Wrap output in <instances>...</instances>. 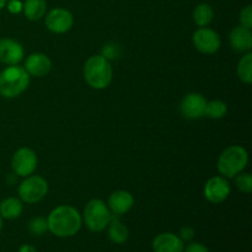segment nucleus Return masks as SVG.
<instances>
[{"label":"nucleus","mask_w":252,"mask_h":252,"mask_svg":"<svg viewBox=\"0 0 252 252\" xmlns=\"http://www.w3.org/2000/svg\"><path fill=\"white\" fill-rule=\"evenodd\" d=\"M48 230L58 238H70L80 230L83 219L80 213L71 206H58L47 218Z\"/></svg>","instance_id":"1"},{"label":"nucleus","mask_w":252,"mask_h":252,"mask_svg":"<svg viewBox=\"0 0 252 252\" xmlns=\"http://www.w3.org/2000/svg\"><path fill=\"white\" fill-rule=\"evenodd\" d=\"M112 75L113 71L110 61L101 54L90 57L84 65L85 81L89 84V86L96 90H102L107 88L112 81Z\"/></svg>","instance_id":"2"},{"label":"nucleus","mask_w":252,"mask_h":252,"mask_svg":"<svg viewBox=\"0 0 252 252\" xmlns=\"http://www.w3.org/2000/svg\"><path fill=\"white\" fill-rule=\"evenodd\" d=\"M30 84V75L24 66L9 65L0 73V95L14 98L21 95Z\"/></svg>","instance_id":"3"},{"label":"nucleus","mask_w":252,"mask_h":252,"mask_svg":"<svg viewBox=\"0 0 252 252\" xmlns=\"http://www.w3.org/2000/svg\"><path fill=\"white\" fill-rule=\"evenodd\" d=\"M249 161V155L245 148L240 145L228 147L218 159V171L226 179H233L244 171Z\"/></svg>","instance_id":"4"},{"label":"nucleus","mask_w":252,"mask_h":252,"mask_svg":"<svg viewBox=\"0 0 252 252\" xmlns=\"http://www.w3.org/2000/svg\"><path fill=\"white\" fill-rule=\"evenodd\" d=\"M112 213L108 209L107 204L101 199H91L84 208V221L89 230L94 233H100L105 230L110 224Z\"/></svg>","instance_id":"5"},{"label":"nucleus","mask_w":252,"mask_h":252,"mask_svg":"<svg viewBox=\"0 0 252 252\" xmlns=\"http://www.w3.org/2000/svg\"><path fill=\"white\" fill-rule=\"evenodd\" d=\"M48 192V184L46 180L37 175L27 176L17 189L20 199L27 204H33L42 201Z\"/></svg>","instance_id":"6"},{"label":"nucleus","mask_w":252,"mask_h":252,"mask_svg":"<svg viewBox=\"0 0 252 252\" xmlns=\"http://www.w3.org/2000/svg\"><path fill=\"white\" fill-rule=\"evenodd\" d=\"M11 166L17 176L27 177L37 169V155L30 148H20L12 157Z\"/></svg>","instance_id":"7"},{"label":"nucleus","mask_w":252,"mask_h":252,"mask_svg":"<svg viewBox=\"0 0 252 252\" xmlns=\"http://www.w3.org/2000/svg\"><path fill=\"white\" fill-rule=\"evenodd\" d=\"M192 41L197 51L203 54H214L220 48V37L208 27H199L193 33Z\"/></svg>","instance_id":"8"},{"label":"nucleus","mask_w":252,"mask_h":252,"mask_svg":"<svg viewBox=\"0 0 252 252\" xmlns=\"http://www.w3.org/2000/svg\"><path fill=\"white\" fill-rule=\"evenodd\" d=\"M74 17L66 9L56 7L51 10L46 16V26L54 33H65L73 27Z\"/></svg>","instance_id":"9"},{"label":"nucleus","mask_w":252,"mask_h":252,"mask_svg":"<svg viewBox=\"0 0 252 252\" xmlns=\"http://www.w3.org/2000/svg\"><path fill=\"white\" fill-rule=\"evenodd\" d=\"M204 197L213 204L221 203L230 194V185L223 176H214L207 181L204 186Z\"/></svg>","instance_id":"10"},{"label":"nucleus","mask_w":252,"mask_h":252,"mask_svg":"<svg viewBox=\"0 0 252 252\" xmlns=\"http://www.w3.org/2000/svg\"><path fill=\"white\" fill-rule=\"evenodd\" d=\"M206 105L207 100L203 95L192 93L185 96L184 100L181 101L180 110H181L184 117L189 118V120H198L204 116Z\"/></svg>","instance_id":"11"},{"label":"nucleus","mask_w":252,"mask_h":252,"mask_svg":"<svg viewBox=\"0 0 252 252\" xmlns=\"http://www.w3.org/2000/svg\"><path fill=\"white\" fill-rule=\"evenodd\" d=\"M24 47L12 38L0 39V62L6 65H16L24 59Z\"/></svg>","instance_id":"12"},{"label":"nucleus","mask_w":252,"mask_h":252,"mask_svg":"<svg viewBox=\"0 0 252 252\" xmlns=\"http://www.w3.org/2000/svg\"><path fill=\"white\" fill-rule=\"evenodd\" d=\"M25 70L29 75L42 78L46 76L52 69V62L48 56L43 53H32L25 61Z\"/></svg>","instance_id":"13"},{"label":"nucleus","mask_w":252,"mask_h":252,"mask_svg":"<svg viewBox=\"0 0 252 252\" xmlns=\"http://www.w3.org/2000/svg\"><path fill=\"white\" fill-rule=\"evenodd\" d=\"M133 206H134L133 196L128 191H123V189L113 192L110 198H108L107 203V207L111 213H112V216L116 217H121L123 214L128 213Z\"/></svg>","instance_id":"14"},{"label":"nucleus","mask_w":252,"mask_h":252,"mask_svg":"<svg viewBox=\"0 0 252 252\" xmlns=\"http://www.w3.org/2000/svg\"><path fill=\"white\" fill-rule=\"evenodd\" d=\"M184 241L179 235L172 233H162L155 236L153 240V251L154 252H184Z\"/></svg>","instance_id":"15"},{"label":"nucleus","mask_w":252,"mask_h":252,"mask_svg":"<svg viewBox=\"0 0 252 252\" xmlns=\"http://www.w3.org/2000/svg\"><path fill=\"white\" fill-rule=\"evenodd\" d=\"M230 46L234 51L240 53H248L252 48V33L250 29L244 26H236L229 34Z\"/></svg>","instance_id":"16"},{"label":"nucleus","mask_w":252,"mask_h":252,"mask_svg":"<svg viewBox=\"0 0 252 252\" xmlns=\"http://www.w3.org/2000/svg\"><path fill=\"white\" fill-rule=\"evenodd\" d=\"M108 238L115 244H125L128 240L129 231L128 228L120 220V218L112 216L110 224H108Z\"/></svg>","instance_id":"17"},{"label":"nucleus","mask_w":252,"mask_h":252,"mask_svg":"<svg viewBox=\"0 0 252 252\" xmlns=\"http://www.w3.org/2000/svg\"><path fill=\"white\" fill-rule=\"evenodd\" d=\"M22 202L15 197H9L0 203V216L2 219L12 220L21 216L22 213Z\"/></svg>","instance_id":"18"},{"label":"nucleus","mask_w":252,"mask_h":252,"mask_svg":"<svg viewBox=\"0 0 252 252\" xmlns=\"http://www.w3.org/2000/svg\"><path fill=\"white\" fill-rule=\"evenodd\" d=\"M26 17L31 21H37L46 15L47 2L46 0H26L24 2V9Z\"/></svg>","instance_id":"19"},{"label":"nucleus","mask_w":252,"mask_h":252,"mask_svg":"<svg viewBox=\"0 0 252 252\" xmlns=\"http://www.w3.org/2000/svg\"><path fill=\"white\" fill-rule=\"evenodd\" d=\"M214 17L213 9L207 2L197 5L193 10V21L198 27H207Z\"/></svg>","instance_id":"20"},{"label":"nucleus","mask_w":252,"mask_h":252,"mask_svg":"<svg viewBox=\"0 0 252 252\" xmlns=\"http://www.w3.org/2000/svg\"><path fill=\"white\" fill-rule=\"evenodd\" d=\"M238 75L241 81L245 84L252 83V53L248 52L239 61L238 64Z\"/></svg>","instance_id":"21"},{"label":"nucleus","mask_w":252,"mask_h":252,"mask_svg":"<svg viewBox=\"0 0 252 252\" xmlns=\"http://www.w3.org/2000/svg\"><path fill=\"white\" fill-rule=\"evenodd\" d=\"M228 112V106L225 102L220 100H213L207 102L206 110H204V116L212 120H220Z\"/></svg>","instance_id":"22"},{"label":"nucleus","mask_w":252,"mask_h":252,"mask_svg":"<svg viewBox=\"0 0 252 252\" xmlns=\"http://www.w3.org/2000/svg\"><path fill=\"white\" fill-rule=\"evenodd\" d=\"M29 230L32 235L41 236L48 230V224H47V219L42 218V217H37L33 218L29 224Z\"/></svg>","instance_id":"23"},{"label":"nucleus","mask_w":252,"mask_h":252,"mask_svg":"<svg viewBox=\"0 0 252 252\" xmlns=\"http://www.w3.org/2000/svg\"><path fill=\"white\" fill-rule=\"evenodd\" d=\"M235 185L239 191L250 193L252 191V176L248 172H240L235 176Z\"/></svg>","instance_id":"24"},{"label":"nucleus","mask_w":252,"mask_h":252,"mask_svg":"<svg viewBox=\"0 0 252 252\" xmlns=\"http://www.w3.org/2000/svg\"><path fill=\"white\" fill-rule=\"evenodd\" d=\"M240 25L241 26L246 27V29H250L252 27V6L248 5L246 7H244L240 12Z\"/></svg>","instance_id":"25"},{"label":"nucleus","mask_w":252,"mask_h":252,"mask_svg":"<svg viewBox=\"0 0 252 252\" xmlns=\"http://www.w3.org/2000/svg\"><path fill=\"white\" fill-rule=\"evenodd\" d=\"M6 7L11 14H20L24 9V4L20 0H7Z\"/></svg>","instance_id":"26"},{"label":"nucleus","mask_w":252,"mask_h":252,"mask_svg":"<svg viewBox=\"0 0 252 252\" xmlns=\"http://www.w3.org/2000/svg\"><path fill=\"white\" fill-rule=\"evenodd\" d=\"M180 239H181L182 241H189L193 239L194 236V230L193 228H191V226H184V228H181V230H180Z\"/></svg>","instance_id":"27"},{"label":"nucleus","mask_w":252,"mask_h":252,"mask_svg":"<svg viewBox=\"0 0 252 252\" xmlns=\"http://www.w3.org/2000/svg\"><path fill=\"white\" fill-rule=\"evenodd\" d=\"M184 252H209L208 248L201 243H191L187 248H185Z\"/></svg>","instance_id":"28"},{"label":"nucleus","mask_w":252,"mask_h":252,"mask_svg":"<svg viewBox=\"0 0 252 252\" xmlns=\"http://www.w3.org/2000/svg\"><path fill=\"white\" fill-rule=\"evenodd\" d=\"M116 47L115 46H110V44H107L106 47H103L102 49V54L101 56L105 57L106 59H112V58H116V57L118 56V53H116Z\"/></svg>","instance_id":"29"},{"label":"nucleus","mask_w":252,"mask_h":252,"mask_svg":"<svg viewBox=\"0 0 252 252\" xmlns=\"http://www.w3.org/2000/svg\"><path fill=\"white\" fill-rule=\"evenodd\" d=\"M19 252H37V250L32 245H27V244H25V245H22L21 248L19 249Z\"/></svg>","instance_id":"30"},{"label":"nucleus","mask_w":252,"mask_h":252,"mask_svg":"<svg viewBox=\"0 0 252 252\" xmlns=\"http://www.w3.org/2000/svg\"><path fill=\"white\" fill-rule=\"evenodd\" d=\"M6 2H7V0H0V10L4 9V7L6 6Z\"/></svg>","instance_id":"31"},{"label":"nucleus","mask_w":252,"mask_h":252,"mask_svg":"<svg viewBox=\"0 0 252 252\" xmlns=\"http://www.w3.org/2000/svg\"><path fill=\"white\" fill-rule=\"evenodd\" d=\"M1 229H2V218L1 216H0V231H1Z\"/></svg>","instance_id":"32"}]
</instances>
